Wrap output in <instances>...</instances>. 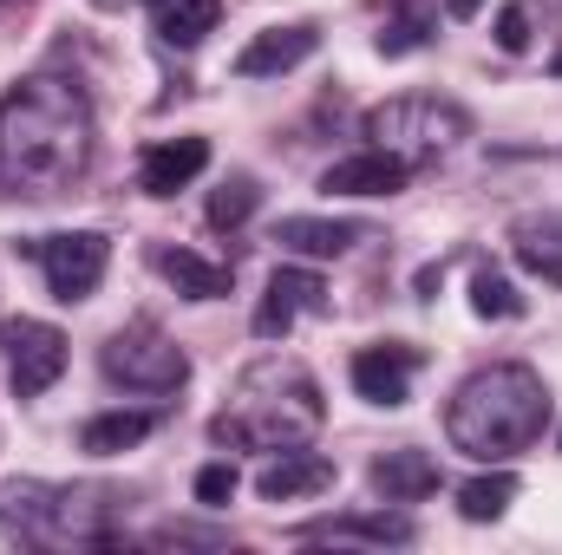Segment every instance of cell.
Returning <instances> with one entry per match:
<instances>
[{
    "mask_svg": "<svg viewBox=\"0 0 562 555\" xmlns=\"http://www.w3.org/2000/svg\"><path fill=\"white\" fill-rule=\"evenodd\" d=\"M360 132L380 150H393V157H406L419 170V163H438L458 138H471V112L451 105V99H438V92H406V99L373 105Z\"/></svg>",
    "mask_w": 562,
    "mask_h": 555,
    "instance_id": "cell-5",
    "label": "cell"
},
{
    "mask_svg": "<svg viewBox=\"0 0 562 555\" xmlns=\"http://www.w3.org/2000/svg\"><path fill=\"white\" fill-rule=\"evenodd\" d=\"M301 543H413L406 517H334V523H307Z\"/></svg>",
    "mask_w": 562,
    "mask_h": 555,
    "instance_id": "cell-21",
    "label": "cell"
},
{
    "mask_svg": "<svg viewBox=\"0 0 562 555\" xmlns=\"http://www.w3.org/2000/svg\"><path fill=\"white\" fill-rule=\"evenodd\" d=\"M543 424H550V386L537 366H517V360L471 373L445 406L451 444L477 464H510L543 438Z\"/></svg>",
    "mask_w": 562,
    "mask_h": 555,
    "instance_id": "cell-2",
    "label": "cell"
},
{
    "mask_svg": "<svg viewBox=\"0 0 562 555\" xmlns=\"http://www.w3.org/2000/svg\"><path fill=\"white\" fill-rule=\"evenodd\" d=\"M256 203H262V190H256V177H229L223 190H210V229H243L249 216H256Z\"/></svg>",
    "mask_w": 562,
    "mask_h": 555,
    "instance_id": "cell-24",
    "label": "cell"
},
{
    "mask_svg": "<svg viewBox=\"0 0 562 555\" xmlns=\"http://www.w3.org/2000/svg\"><path fill=\"white\" fill-rule=\"evenodd\" d=\"M92 99L59 79L33 72L0 99V183L20 196H59L92 170Z\"/></svg>",
    "mask_w": 562,
    "mask_h": 555,
    "instance_id": "cell-1",
    "label": "cell"
},
{
    "mask_svg": "<svg viewBox=\"0 0 562 555\" xmlns=\"http://www.w3.org/2000/svg\"><path fill=\"white\" fill-rule=\"evenodd\" d=\"M281 256H301V262H334L360 242H373L367 223H340V216H281L276 223Z\"/></svg>",
    "mask_w": 562,
    "mask_h": 555,
    "instance_id": "cell-13",
    "label": "cell"
},
{
    "mask_svg": "<svg viewBox=\"0 0 562 555\" xmlns=\"http://www.w3.org/2000/svg\"><path fill=\"white\" fill-rule=\"evenodd\" d=\"M0 353H7V380H13L20 399H40L66 373V333L53 320H33V314L0 320Z\"/></svg>",
    "mask_w": 562,
    "mask_h": 555,
    "instance_id": "cell-7",
    "label": "cell"
},
{
    "mask_svg": "<svg viewBox=\"0 0 562 555\" xmlns=\"http://www.w3.org/2000/svg\"><path fill=\"white\" fill-rule=\"evenodd\" d=\"M314 53H321V26H307V20L269 26V33H256V39L236 53V79H281V72H294V66L314 59Z\"/></svg>",
    "mask_w": 562,
    "mask_h": 555,
    "instance_id": "cell-12",
    "label": "cell"
},
{
    "mask_svg": "<svg viewBox=\"0 0 562 555\" xmlns=\"http://www.w3.org/2000/svg\"><path fill=\"white\" fill-rule=\"evenodd\" d=\"M497 46H504V53H524V46H530V13H524V7H504V13H497Z\"/></svg>",
    "mask_w": 562,
    "mask_h": 555,
    "instance_id": "cell-27",
    "label": "cell"
},
{
    "mask_svg": "<svg viewBox=\"0 0 562 555\" xmlns=\"http://www.w3.org/2000/svg\"><path fill=\"white\" fill-rule=\"evenodd\" d=\"M210 170V138H164L144 150L138 163V190L144 196H177L183 183H196Z\"/></svg>",
    "mask_w": 562,
    "mask_h": 555,
    "instance_id": "cell-15",
    "label": "cell"
},
{
    "mask_svg": "<svg viewBox=\"0 0 562 555\" xmlns=\"http://www.w3.org/2000/svg\"><path fill=\"white\" fill-rule=\"evenodd\" d=\"M321 418L327 406H321L314 373L288 353H269L236 380L229 406L210 418V438L229 451H294V444H314Z\"/></svg>",
    "mask_w": 562,
    "mask_h": 555,
    "instance_id": "cell-3",
    "label": "cell"
},
{
    "mask_svg": "<svg viewBox=\"0 0 562 555\" xmlns=\"http://www.w3.org/2000/svg\"><path fill=\"white\" fill-rule=\"evenodd\" d=\"M0 7H7V0H0Z\"/></svg>",
    "mask_w": 562,
    "mask_h": 555,
    "instance_id": "cell-30",
    "label": "cell"
},
{
    "mask_svg": "<svg viewBox=\"0 0 562 555\" xmlns=\"http://www.w3.org/2000/svg\"><path fill=\"white\" fill-rule=\"evenodd\" d=\"M406 183H413V163L393 157V150H380V144H367L360 157L327 163V177H321L327 196H400Z\"/></svg>",
    "mask_w": 562,
    "mask_h": 555,
    "instance_id": "cell-11",
    "label": "cell"
},
{
    "mask_svg": "<svg viewBox=\"0 0 562 555\" xmlns=\"http://www.w3.org/2000/svg\"><path fill=\"white\" fill-rule=\"evenodd\" d=\"M413 366H419V347H400V340H380L367 353H353V393L380 412H400L413 399Z\"/></svg>",
    "mask_w": 562,
    "mask_h": 555,
    "instance_id": "cell-10",
    "label": "cell"
},
{
    "mask_svg": "<svg viewBox=\"0 0 562 555\" xmlns=\"http://www.w3.org/2000/svg\"><path fill=\"white\" fill-rule=\"evenodd\" d=\"M517 490H524V484H517V471H504V464H497V471H484V477H471V484L458 490V510H464L471 523H497V517L517 503Z\"/></svg>",
    "mask_w": 562,
    "mask_h": 555,
    "instance_id": "cell-23",
    "label": "cell"
},
{
    "mask_svg": "<svg viewBox=\"0 0 562 555\" xmlns=\"http://www.w3.org/2000/svg\"><path fill=\"white\" fill-rule=\"evenodd\" d=\"M373 490L386 497V503H425L438 484H445V471H438V457H425L413 444H400V451H386V457H373Z\"/></svg>",
    "mask_w": 562,
    "mask_h": 555,
    "instance_id": "cell-16",
    "label": "cell"
},
{
    "mask_svg": "<svg viewBox=\"0 0 562 555\" xmlns=\"http://www.w3.org/2000/svg\"><path fill=\"white\" fill-rule=\"evenodd\" d=\"M26 249L40 256L53 301H66V307L72 301H92V287L105 281V262H112V242L99 229H59V236H40Z\"/></svg>",
    "mask_w": 562,
    "mask_h": 555,
    "instance_id": "cell-8",
    "label": "cell"
},
{
    "mask_svg": "<svg viewBox=\"0 0 562 555\" xmlns=\"http://www.w3.org/2000/svg\"><path fill=\"white\" fill-rule=\"evenodd\" d=\"M550 72H557V79H562V46H557V59H550Z\"/></svg>",
    "mask_w": 562,
    "mask_h": 555,
    "instance_id": "cell-29",
    "label": "cell"
},
{
    "mask_svg": "<svg viewBox=\"0 0 562 555\" xmlns=\"http://www.w3.org/2000/svg\"><path fill=\"white\" fill-rule=\"evenodd\" d=\"M438 39V7L431 0H400L393 13H386V26H380V53L386 59H406V53H419Z\"/></svg>",
    "mask_w": 562,
    "mask_h": 555,
    "instance_id": "cell-22",
    "label": "cell"
},
{
    "mask_svg": "<svg viewBox=\"0 0 562 555\" xmlns=\"http://www.w3.org/2000/svg\"><path fill=\"white\" fill-rule=\"evenodd\" d=\"M144 7L164 46H196L203 33H216V13H223V0H144Z\"/></svg>",
    "mask_w": 562,
    "mask_h": 555,
    "instance_id": "cell-20",
    "label": "cell"
},
{
    "mask_svg": "<svg viewBox=\"0 0 562 555\" xmlns=\"http://www.w3.org/2000/svg\"><path fill=\"white\" fill-rule=\"evenodd\" d=\"M477 7H484V0H445V13H451V20H471Z\"/></svg>",
    "mask_w": 562,
    "mask_h": 555,
    "instance_id": "cell-28",
    "label": "cell"
},
{
    "mask_svg": "<svg viewBox=\"0 0 562 555\" xmlns=\"http://www.w3.org/2000/svg\"><path fill=\"white\" fill-rule=\"evenodd\" d=\"M150 269L170 281L183 301H223V294L236 287V269H223V262H203L196 249H170V242H157V249H150Z\"/></svg>",
    "mask_w": 562,
    "mask_h": 555,
    "instance_id": "cell-17",
    "label": "cell"
},
{
    "mask_svg": "<svg viewBox=\"0 0 562 555\" xmlns=\"http://www.w3.org/2000/svg\"><path fill=\"white\" fill-rule=\"evenodd\" d=\"M510 249L530 275H543L550 287H562V216H524L510 229Z\"/></svg>",
    "mask_w": 562,
    "mask_h": 555,
    "instance_id": "cell-19",
    "label": "cell"
},
{
    "mask_svg": "<svg viewBox=\"0 0 562 555\" xmlns=\"http://www.w3.org/2000/svg\"><path fill=\"white\" fill-rule=\"evenodd\" d=\"M150 431H157V412H99L79 424V451L86 457H119V451H138Z\"/></svg>",
    "mask_w": 562,
    "mask_h": 555,
    "instance_id": "cell-18",
    "label": "cell"
},
{
    "mask_svg": "<svg viewBox=\"0 0 562 555\" xmlns=\"http://www.w3.org/2000/svg\"><path fill=\"white\" fill-rule=\"evenodd\" d=\"M236 484H243L236 464H203V471H196V503H203V510H223V503L236 497Z\"/></svg>",
    "mask_w": 562,
    "mask_h": 555,
    "instance_id": "cell-26",
    "label": "cell"
},
{
    "mask_svg": "<svg viewBox=\"0 0 562 555\" xmlns=\"http://www.w3.org/2000/svg\"><path fill=\"white\" fill-rule=\"evenodd\" d=\"M471 307L484 320H517L524 314V294H517V281L504 275V269H477L471 275Z\"/></svg>",
    "mask_w": 562,
    "mask_h": 555,
    "instance_id": "cell-25",
    "label": "cell"
},
{
    "mask_svg": "<svg viewBox=\"0 0 562 555\" xmlns=\"http://www.w3.org/2000/svg\"><path fill=\"white\" fill-rule=\"evenodd\" d=\"M125 490L112 484H0V523L46 550H112Z\"/></svg>",
    "mask_w": 562,
    "mask_h": 555,
    "instance_id": "cell-4",
    "label": "cell"
},
{
    "mask_svg": "<svg viewBox=\"0 0 562 555\" xmlns=\"http://www.w3.org/2000/svg\"><path fill=\"white\" fill-rule=\"evenodd\" d=\"M99 373H105L112 386H125V393L157 399V393H177V386L190 380V353H183L164 327L132 320V327H119V333L99 347Z\"/></svg>",
    "mask_w": 562,
    "mask_h": 555,
    "instance_id": "cell-6",
    "label": "cell"
},
{
    "mask_svg": "<svg viewBox=\"0 0 562 555\" xmlns=\"http://www.w3.org/2000/svg\"><path fill=\"white\" fill-rule=\"evenodd\" d=\"M256 490H262L269 503L321 497V490H334V457H321V451H307V444H294V451H269V464L256 471Z\"/></svg>",
    "mask_w": 562,
    "mask_h": 555,
    "instance_id": "cell-14",
    "label": "cell"
},
{
    "mask_svg": "<svg viewBox=\"0 0 562 555\" xmlns=\"http://www.w3.org/2000/svg\"><path fill=\"white\" fill-rule=\"evenodd\" d=\"M301 314H327V281L314 275V269H276L269 287H262V301H256V340H288V327L301 320Z\"/></svg>",
    "mask_w": 562,
    "mask_h": 555,
    "instance_id": "cell-9",
    "label": "cell"
}]
</instances>
